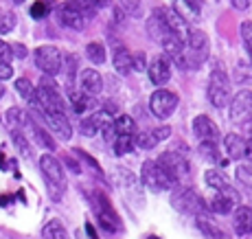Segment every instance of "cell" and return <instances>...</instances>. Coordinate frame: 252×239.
Listing matches in <instances>:
<instances>
[{
	"label": "cell",
	"instance_id": "4",
	"mask_svg": "<svg viewBox=\"0 0 252 239\" xmlns=\"http://www.w3.org/2000/svg\"><path fill=\"white\" fill-rule=\"evenodd\" d=\"M156 165L164 171L173 184H182L189 178V160L178 152H164L160 158L156 160Z\"/></svg>",
	"mask_w": 252,
	"mask_h": 239
},
{
	"label": "cell",
	"instance_id": "20",
	"mask_svg": "<svg viewBox=\"0 0 252 239\" xmlns=\"http://www.w3.org/2000/svg\"><path fill=\"white\" fill-rule=\"evenodd\" d=\"M57 18H60V22L64 24V27L75 29V31H81V29L86 27V18L79 16L68 4H60V7H57Z\"/></svg>",
	"mask_w": 252,
	"mask_h": 239
},
{
	"label": "cell",
	"instance_id": "43",
	"mask_svg": "<svg viewBox=\"0 0 252 239\" xmlns=\"http://www.w3.org/2000/svg\"><path fill=\"white\" fill-rule=\"evenodd\" d=\"M11 60H13V51H11V46H9L7 42L0 40V62H4V64H11Z\"/></svg>",
	"mask_w": 252,
	"mask_h": 239
},
{
	"label": "cell",
	"instance_id": "36",
	"mask_svg": "<svg viewBox=\"0 0 252 239\" xmlns=\"http://www.w3.org/2000/svg\"><path fill=\"white\" fill-rule=\"evenodd\" d=\"M99 128H101V112L88 116V119H81V134L84 136H94Z\"/></svg>",
	"mask_w": 252,
	"mask_h": 239
},
{
	"label": "cell",
	"instance_id": "22",
	"mask_svg": "<svg viewBox=\"0 0 252 239\" xmlns=\"http://www.w3.org/2000/svg\"><path fill=\"white\" fill-rule=\"evenodd\" d=\"M232 226H235L237 235H250L252 233V208L248 206H239L235 211V219H232Z\"/></svg>",
	"mask_w": 252,
	"mask_h": 239
},
{
	"label": "cell",
	"instance_id": "49",
	"mask_svg": "<svg viewBox=\"0 0 252 239\" xmlns=\"http://www.w3.org/2000/svg\"><path fill=\"white\" fill-rule=\"evenodd\" d=\"M13 2H16V4H22V2H24V0H13Z\"/></svg>",
	"mask_w": 252,
	"mask_h": 239
},
{
	"label": "cell",
	"instance_id": "25",
	"mask_svg": "<svg viewBox=\"0 0 252 239\" xmlns=\"http://www.w3.org/2000/svg\"><path fill=\"white\" fill-rule=\"evenodd\" d=\"M204 180H206V184L211 189H215L217 193H228V196H237V191L228 184V180L224 178L220 171H215V169H211V171H206L204 175Z\"/></svg>",
	"mask_w": 252,
	"mask_h": 239
},
{
	"label": "cell",
	"instance_id": "16",
	"mask_svg": "<svg viewBox=\"0 0 252 239\" xmlns=\"http://www.w3.org/2000/svg\"><path fill=\"white\" fill-rule=\"evenodd\" d=\"M79 88L84 95L88 97H99L101 90H103V79H101V75L96 70H92V68H86V70L79 72Z\"/></svg>",
	"mask_w": 252,
	"mask_h": 239
},
{
	"label": "cell",
	"instance_id": "15",
	"mask_svg": "<svg viewBox=\"0 0 252 239\" xmlns=\"http://www.w3.org/2000/svg\"><path fill=\"white\" fill-rule=\"evenodd\" d=\"M40 116L46 121V125L55 132L62 140H70L72 128H70V121L66 114H62V112H40Z\"/></svg>",
	"mask_w": 252,
	"mask_h": 239
},
{
	"label": "cell",
	"instance_id": "18",
	"mask_svg": "<svg viewBox=\"0 0 252 239\" xmlns=\"http://www.w3.org/2000/svg\"><path fill=\"white\" fill-rule=\"evenodd\" d=\"M147 31L156 42H162V37H167L169 33H171L167 27V20H164V9L158 7L152 11V18H149V22H147Z\"/></svg>",
	"mask_w": 252,
	"mask_h": 239
},
{
	"label": "cell",
	"instance_id": "5",
	"mask_svg": "<svg viewBox=\"0 0 252 239\" xmlns=\"http://www.w3.org/2000/svg\"><path fill=\"white\" fill-rule=\"evenodd\" d=\"M232 99L230 92V79L224 70H213L211 77H208V101H211L215 108H224L228 105Z\"/></svg>",
	"mask_w": 252,
	"mask_h": 239
},
{
	"label": "cell",
	"instance_id": "48",
	"mask_svg": "<svg viewBox=\"0 0 252 239\" xmlns=\"http://www.w3.org/2000/svg\"><path fill=\"white\" fill-rule=\"evenodd\" d=\"M4 95V88H2V81H0V97Z\"/></svg>",
	"mask_w": 252,
	"mask_h": 239
},
{
	"label": "cell",
	"instance_id": "13",
	"mask_svg": "<svg viewBox=\"0 0 252 239\" xmlns=\"http://www.w3.org/2000/svg\"><path fill=\"white\" fill-rule=\"evenodd\" d=\"M193 132H195L200 143H215V145L220 143V130H217V125L204 114L193 119Z\"/></svg>",
	"mask_w": 252,
	"mask_h": 239
},
{
	"label": "cell",
	"instance_id": "17",
	"mask_svg": "<svg viewBox=\"0 0 252 239\" xmlns=\"http://www.w3.org/2000/svg\"><path fill=\"white\" fill-rule=\"evenodd\" d=\"M224 147H226V152H228V158H232V160H246L250 156L248 140L239 134H226Z\"/></svg>",
	"mask_w": 252,
	"mask_h": 239
},
{
	"label": "cell",
	"instance_id": "7",
	"mask_svg": "<svg viewBox=\"0 0 252 239\" xmlns=\"http://www.w3.org/2000/svg\"><path fill=\"white\" fill-rule=\"evenodd\" d=\"M230 121L252 132V92L239 90L230 99Z\"/></svg>",
	"mask_w": 252,
	"mask_h": 239
},
{
	"label": "cell",
	"instance_id": "37",
	"mask_svg": "<svg viewBox=\"0 0 252 239\" xmlns=\"http://www.w3.org/2000/svg\"><path fill=\"white\" fill-rule=\"evenodd\" d=\"M11 138H13V143H16L18 152H20V154L24 156V158H31L33 152H31V145H29L27 136H24L20 130H11Z\"/></svg>",
	"mask_w": 252,
	"mask_h": 239
},
{
	"label": "cell",
	"instance_id": "9",
	"mask_svg": "<svg viewBox=\"0 0 252 239\" xmlns=\"http://www.w3.org/2000/svg\"><path fill=\"white\" fill-rule=\"evenodd\" d=\"M35 66L40 68L44 75L48 77H53V75H57V72H62V53H60V48H55V46H37L35 48Z\"/></svg>",
	"mask_w": 252,
	"mask_h": 239
},
{
	"label": "cell",
	"instance_id": "38",
	"mask_svg": "<svg viewBox=\"0 0 252 239\" xmlns=\"http://www.w3.org/2000/svg\"><path fill=\"white\" fill-rule=\"evenodd\" d=\"M237 180H239L246 189H250L252 191V163L239 165V169H237Z\"/></svg>",
	"mask_w": 252,
	"mask_h": 239
},
{
	"label": "cell",
	"instance_id": "29",
	"mask_svg": "<svg viewBox=\"0 0 252 239\" xmlns=\"http://www.w3.org/2000/svg\"><path fill=\"white\" fill-rule=\"evenodd\" d=\"M114 136H136V123L132 116L121 114L114 121Z\"/></svg>",
	"mask_w": 252,
	"mask_h": 239
},
{
	"label": "cell",
	"instance_id": "21",
	"mask_svg": "<svg viewBox=\"0 0 252 239\" xmlns=\"http://www.w3.org/2000/svg\"><path fill=\"white\" fill-rule=\"evenodd\" d=\"M114 70L119 75H129L132 72V53L123 44H114V57H112Z\"/></svg>",
	"mask_w": 252,
	"mask_h": 239
},
{
	"label": "cell",
	"instance_id": "41",
	"mask_svg": "<svg viewBox=\"0 0 252 239\" xmlns=\"http://www.w3.org/2000/svg\"><path fill=\"white\" fill-rule=\"evenodd\" d=\"M121 7H123L125 13H129V16H140L143 13V9H140V0H121Z\"/></svg>",
	"mask_w": 252,
	"mask_h": 239
},
{
	"label": "cell",
	"instance_id": "46",
	"mask_svg": "<svg viewBox=\"0 0 252 239\" xmlns=\"http://www.w3.org/2000/svg\"><path fill=\"white\" fill-rule=\"evenodd\" d=\"M230 2H232V7H235V9H239V11H246V9L252 4V0H230Z\"/></svg>",
	"mask_w": 252,
	"mask_h": 239
},
{
	"label": "cell",
	"instance_id": "40",
	"mask_svg": "<svg viewBox=\"0 0 252 239\" xmlns=\"http://www.w3.org/2000/svg\"><path fill=\"white\" fill-rule=\"evenodd\" d=\"M48 4H53L51 0H40V2H35L31 7V16L35 18V20H40V18H44L48 11H51V7H48Z\"/></svg>",
	"mask_w": 252,
	"mask_h": 239
},
{
	"label": "cell",
	"instance_id": "42",
	"mask_svg": "<svg viewBox=\"0 0 252 239\" xmlns=\"http://www.w3.org/2000/svg\"><path fill=\"white\" fill-rule=\"evenodd\" d=\"M241 37H244L246 48H248L250 60H252V22H244V24H241Z\"/></svg>",
	"mask_w": 252,
	"mask_h": 239
},
{
	"label": "cell",
	"instance_id": "8",
	"mask_svg": "<svg viewBox=\"0 0 252 239\" xmlns=\"http://www.w3.org/2000/svg\"><path fill=\"white\" fill-rule=\"evenodd\" d=\"M171 204H173V208H178L180 213L195 215L197 219H200V217H208V215H206V204H204V200L197 196L193 189H182V191H178L176 196L171 198Z\"/></svg>",
	"mask_w": 252,
	"mask_h": 239
},
{
	"label": "cell",
	"instance_id": "24",
	"mask_svg": "<svg viewBox=\"0 0 252 239\" xmlns=\"http://www.w3.org/2000/svg\"><path fill=\"white\" fill-rule=\"evenodd\" d=\"M16 90L20 92V97L24 101H27L29 105L33 108V112H40V101H37V90H35V86L31 84L29 79H18L16 81Z\"/></svg>",
	"mask_w": 252,
	"mask_h": 239
},
{
	"label": "cell",
	"instance_id": "45",
	"mask_svg": "<svg viewBox=\"0 0 252 239\" xmlns=\"http://www.w3.org/2000/svg\"><path fill=\"white\" fill-rule=\"evenodd\" d=\"M132 68L143 70L145 68V53H136V55H132Z\"/></svg>",
	"mask_w": 252,
	"mask_h": 239
},
{
	"label": "cell",
	"instance_id": "3",
	"mask_svg": "<svg viewBox=\"0 0 252 239\" xmlns=\"http://www.w3.org/2000/svg\"><path fill=\"white\" fill-rule=\"evenodd\" d=\"M37 90V101H40V112H62L66 114V101L62 90L57 88V84L53 81V77H42Z\"/></svg>",
	"mask_w": 252,
	"mask_h": 239
},
{
	"label": "cell",
	"instance_id": "26",
	"mask_svg": "<svg viewBox=\"0 0 252 239\" xmlns=\"http://www.w3.org/2000/svg\"><path fill=\"white\" fill-rule=\"evenodd\" d=\"M27 128L31 130V134H33V138L37 140V143L42 145V147H46L48 152H53L55 149V140L51 138V134L44 130V128H40V125L33 121V116H29V121H27Z\"/></svg>",
	"mask_w": 252,
	"mask_h": 239
},
{
	"label": "cell",
	"instance_id": "14",
	"mask_svg": "<svg viewBox=\"0 0 252 239\" xmlns=\"http://www.w3.org/2000/svg\"><path fill=\"white\" fill-rule=\"evenodd\" d=\"M173 11L187 24H197L202 20V0H173Z\"/></svg>",
	"mask_w": 252,
	"mask_h": 239
},
{
	"label": "cell",
	"instance_id": "35",
	"mask_svg": "<svg viewBox=\"0 0 252 239\" xmlns=\"http://www.w3.org/2000/svg\"><path fill=\"white\" fill-rule=\"evenodd\" d=\"M62 66H64V75H66V84H68V92L72 90V81H75L77 75V57L75 55H66L62 60Z\"/></svg>",
	"mask_w": 252,
	"mask_h": 239
},
{
	"label": "cell",
	"instance_id": "23",
	"mask_svg": "<svg viewBox=\"0 0 252 239\" xmlns=\"http://www.w3.org/2000/svg\"><path fill=\"white\" fill-rule=\"evenodd\" d=\"M105 2H108V0H68L66 4L88 20V18H92L96 11H99L101 4H105Z\"/></svg>",
	"mask_w": 252,
	"mask_h": 239
},
{
	"label": "cell",
	"instance_id": "6",
	"mask_svg": "<svg viewBox=\"0 0 252 239\" xmlns=\"http://www.w3.org/2000/svg\"><path fill=\"white\" fill-rule=\"evenodd\" d=\"M92 208H94L96 217H99V224L105 228V231L116 233V231L123 228L121 226V219H119V215H116V211L112 206V202L108 200L105 193H101V191L92 193Z\"/></svg>",
	"mask_w": 252,
	"mask_h": 239
},
{
	"label": "cell",
	"instance_id": "28",
	"mask_svg": "<svg viewBox=\"0 0 252 239\" xmlns=\"http://www.w3.org/2000/svg\"><path fill=\"white\" fill-rule=\"evenodd\" d=\"M235 202H237V196H228V193H217V196L211 200V208H213L215 213H221V215H226V213L232 211Z\"/></svg>",
	"mask_w": 252,
	"mask_h": 239
},
{
	"label": "cell",
	"instance_id": "19",
	"mask_svg": "<svg viewBox=\"0 0 252 239\" xmlns=\"http://www.w3.org/2000/svg\"><path fill=\"white\" fill-rule=\"evenodd\" d=\"M169 134H171V128H167V125L156 128L152 132H140V134H136V145L143 149H152V147H156L160 140L167 138Z\"/></svg>",
	"mask_w": 252,
	"mask_h": 239
},
{
	"label": "cell",
	"instance_id": "44",
	"mask_svg": "<svg viewBox=\"0 0 252 239\" xmlns=\"http://www.w3.org/2000/svg\"><path fill=\"white\" fill-rule=\"evenodd\" d=\"M11 77H13V68H11V64H4V62H0V81L11 79Z\"/></svg>",
	"mask_w": 252,
	"mask_h": 239
},
{
	"label": "cell",
	"instance_id": "12",
	"mask_svg": "<svg viewBox=\"0 0 252 239\" xmlns=\"http://www.w3.org/2000/svg\"><path fill=\"white\" fill-rule=\"evenodd\" d=\"M147 75L154 86H164L169 81V77H171V60L167 55L152 57V62L147 66Z\"/></svg>",
	"mask_w": 252,
	"mask_h": 239
},
{
	"label": "cell",
	"instance_id": "33",
	"mask_svg": "<svg viewBox=\"0 0 252 239\" xmlns=\"http://www.w3.org/2000/svg\"><path fill=\"white\" fill-rule=\"evenodd\" d=\"M86 55L92 64H103L105 62V46L101 42H90L86 46Z\"/></svg>",
	"mask_w": 252,
	"mask_h": 239
},
{
	"label": "cell",
	"instance_id": "27",
	"mask_svg": "<svg viewBox=\"0 0 252 239\" xmlns=\"http://www.w3.org/2000/svg\"><path fill=\"white\" fill-rule=\"evenodd\" d=\"M68 97H70V103H72V110L77 112V114H84V112H88L92 110L96 105V99L94 97H88V95H81V92H75V90H70L68 92Z\"/></svg>",
	"mask_w": 252,
	"mask_h": 239
},
{
	"label": "cell",
	"instance_id": "2",
	"mask_svg": "<svg viewBox=\"0 0 252 239\" xmlns=\"http://www.w3.org/2000/svg\"><path fill=\"white\" fill-rule=\"evenodd\" d=\"M187 51H182V55L178 57V64L180 68H200L208 57V37L206 33H202L200 29H191L189 37L184 42Z\"/></svg>",
	"mask_w": 252,
	"mask_h": 239
},
{
	"label": "cell",
	"instance_id": "31",
	"mask_svg": "<svg viewBox=\"0 0 252 239\" xmlns=\"http://www.w3.org/2000/svg\"><path fill=\"white\" fill-rule=\"evenodd\" d=\"M200 154H202V158H206L211 165H221V167L228 165V160H221L220 147H217L215 143H200Z\"/></svg>",
	"mask_w": 252,
	"mask_h": 239
},
{
	"label": "cell",
	"instance_id": "10",
	"mask_svg": "<svg viewBox=\"0 0 252 239\" xmlns=\"http://www.w3.org/2000/svg\"><path fill=\"white\" fill-rule=\"evenodd\" d=\"M140 178H143L145 187L152 189V191L160 193V191H169L171 187H176V184L171 182V180L164 175V171L160 167H158L156 163H152V160H147V163L143 165V171H140Z\"/></svg>",
	"mask_w": 252,
	"mask_h": 239
},
{
	"label": "cell",
	"instance_id": "11",
	"mask_svg": "<svg viewBox=\"0 0 252 239\" xmlns=\"http://www.w3.org/2000/svg\"><path fill=\"white\" fill-rule=\"evenodd\" d=\"M149 108H152L154 116H158V119H169L178 108V95L171 90H162L160 88V90H156L152 95Z\"/></svg>",
	"mask_w": 252,
	"mask_h": 239
},
{
	"label": "cell",
	"instance_id": "39",
	"mask_svg": "<svg viewBox=\"0 0 252 239\" xmlns=\"http://www.w3.org/2000/svg\"><path fill=\"white\" fill-rule=\"evenodd\" d=\"M13 27H16V16H13L11 11L0 13V33H9V31H13Z\"/></svg>",
	"mask_w": 252,
	"mask_h": 239
},
{
	"label": "cell",
	"instance_id": "1",
	"mask_svg": "<svg viewBox=\"0 0 252 239\" xmlns=\"http://www.w3.org/2000/svg\"><path fill=\"white\" fill-rule=\"evenodd\" d=\"M40 171L44 175L46 182V191L51 196L53 202H62L66 193V178H64V169H62V163L51 154H44L40 158Z\"/></svg>",
	"mask_w": 252,
	"mask_h": 239
},
{
	"label": "cell",
	"instance_id": "32",
	"mask_svg": "<svg viewBox=\"0 0 252 239\" xmlns=\"http://www.w3.org/2000/svg\"><path fill=\"white\" fill-rule=\"evenodd\" d=\"M134 143H136V136H114V140H112L114 154H116V156L129 154V152L134 149Z\"/></svg>",
	"mask_w": 252,
	"mask_h": 239
},
{
	"label": "cell",
	"instance_id": "34",
	"mask_svg": "<svg viewBox=\"0 0 252 239\" xmlns=\"http://www.w3.org/2000/svg\"><path fill=\"white\" fill-rule=\"evenodd\" d=\"M197 226H200V231L204 233L208 239H226L224 231H221V228H217L215 224H211L206 217H200V219H197Z\"/></svg>",
	"mask_w": 252,
	"mask_h": 239
},
{
	"label": "cell",
	"instance_id": "47",
	"mask_svg": "<svg viewBox=\"0 0 252 239\" xmlns=\"http://www.w3.org/2000/svg\"><path fill=\"white\" fill-rule=\"evenodd\" d=\"M11 51H16L20 57H24V53H27V51H24V46H11Z\"/></svg>",
	"mask_w": 252,
	"mask_h": 239
},
{
	"label": "cell",
	"instance_id": "30",
	"mask_svg": "<svg viewBox=\"0 0 252 239\" xmlns=\"http://www.w3.org/2000/svg\"><path fill=\"white\" fill-rule=\"evenodd\" d=\"M42 237L44 239H70L68 233H66V228H64V224H62L60 219H51L48 224H44Z\"/></svg>",
	"mask_w": 252,
	"mask_h": 239
}]
</instances>
